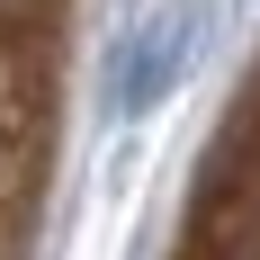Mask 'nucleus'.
Wrapping results in <instances>:
<instances>
[{"instance_id":"1","label":"nucleus","mask_w":260,"mask_h":260,"mask_svg":"<svg viewBox=\"0 0 260 260\" xmlns=\"http://www.w3.org/2000/svg\"><path fill=\"white\" fill-rule=\"evenodd\" d=\"M36 144H45V99H36V81L0 54V215L18 207L27 171H36Z\"/></svg>"},{"instance_id":"2","label":"nucleus","mask_w":260,"mask_h":260,"mask_svg":"<svg viewBox=\"0 0 260 260\" xmlns=\"http://www.w3.org/2000/svg\"><path fill=\"white\" fill-rule=\"evenodd\" d=\"M63 18H72V0H0V54L36 81L63 54Z\"/></svg>"}]
</instances>
